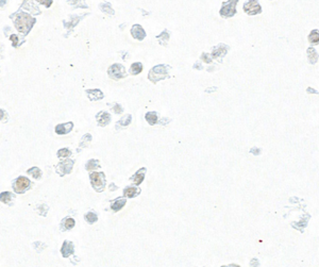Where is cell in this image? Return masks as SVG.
Returning a JSON list of instances; mask_svg holds the SVG:
<instances>
[{"label":"cell","mask_w":319,"mask_h":267,"mask_svg":"<svg viewBox=\"0 0 319 267\" xmlns=\"http://www.w3.org/2000/svg\"><path fill=\"white\" fill-rule=\"evenodd\" d=\"M11 197H12V194L9 192H4L2 194H0V201L4 202V203H8V202L11 200Z\"/></svg>","instance_id":"obj_16"},{"label":"cell","mask_w":319,"mask_h":267,"mask_svg":"<svg viewBox=\"0 0 319 267\" xmlns=\"http://www.w3.org/2000/svg\"><path fill=\"white\" fill-rule=\"evenodd\" d=\"M132 34H133V36L135 38H137V40H142V38H145V31L142 30V28L140 27V26L136 25V26H134L133 28H132Z\"/></svg>","instance_id":"obj_7"},{"label":"cell","mask_w":319,"mask_h":267,"mask_svg":"<svg viewBox=\"0 0 319 267\" xmlns=\"http://www.w3.org/2000/svg\"><path fill=\"white\" fill-rule=\"evenodd\" d=\"M235 4H236V0H231L229 3L224 4V6H223L222 9H221V11H220V14L223 16H226V17H228V16H232L233 14H234V12H235Z\"/></svg>","instance_id":"obj_2"},{"label":"cell","mask_w":319,"mask_h":267,"mask_svg":"<svg viewBox=\"0 0 319 267\" xmlns=\"http://www.w3.org/2000/svg\"><path fill=\"white\" fill-rule=\"evenodd\" d=\"M37 1L40 3H43V4H45L46 6H49L50 4H51V0H37Z\"/></svg>","instance_id":"obj_26"},{"label":"cell","mask_w":319,"mask_h":267,"mask_svg":"<svg viewBox=\"0 0 319 267\" xmlns=\"http://www.w3.org/2000/svg\"><path fill=\"white\" fill-rule=\"evenodd\" d=\"M135 195H136V188H135V187H128L127 190L124 191V196H126V197L132 198V197H134Z\"/></svg>","instance_id":"obj_17"},{"label":"cell","mask_w":319,"mask_h":267,"mask_svg":"<svg viewBox=\"0 0 319 267\" xmlns=\"http://www.w3.org/2000/svg\"><path fill=\"white\" fill-rule=\"evenodd\" d=\"M108 74H110V76H112L113 78H116V79H118V78H122L124 76V69L121 65L115 64V65H113L111 68H110Z\"/></svg>","instance_id":"obj_4"},{"label":"cell","mask_w":319,"mask_h":267,"mask_svg":"<svg viewBox=\"0 0 319 267\" xmlns=\"http://www.w3.org/2000/svg\"><path fill=\"white\" fill-rule=\"evenodd\" d=\"M29 174L31 175V176H33V177H34L35 179H38V178L40 177V170L37 167H34V168H31V169H29Z\"/></svg>","instance_id":"obj_19"},{"label":"cell","mask_w":319,"mask_h":267,"mask_svg":"<svg viewBox=\"0 0 319 267\" xmlns=\"http://www.w3.org/2000/svg\"><path fill=\"white\" fill-rule=\"evenodd\" d=\"M92 179V184L94 187H101L103 186V175L99 172H93L90 175Z\"/></svg>","instance_id":"obj_6"},{"label":"cell","mask_w":319,"mask_h":267,"mask_svg":"<svg viewBox=\"0 0 319 267\" xmlns=\"http://www.w3.org/2000/svg\"><path fill=\"white\" fill-rule=\"evenodd\" d=\"M35 19L30 17L29 15H26L24 13H19L17 15V18L15 20V25L16 28L19 32H22V33H27V32L31 29L32 25L34 24Z\"/></svg>","instance_id":"obj_1"},{"label":"cell","mask_w":319,"mask_h":267,"mask_svg":"<svg viewBox=\"0 0 319 267\" xmlns=\"http://www.w3.org/2000/svg\"><path fill=\"white\" fill-rule=\"evenodd\" d=\"M150 75H153V76L158 75V79H161V78H164L163 76L166 75V69L164 68V66H156V67H154V68L150 72Z\"/></svg>","instance_id":"obj_9"},{"label":"cell","mask_w":319,"mask_h":267,"mask_svg":"<svg viewBox=\"0 0 319 267\" xmlns=\"http://www.w3.org/2000/svg\"><path fill=\"white\" fill-rule=\"evenodd\" d=\"M142 66L140 63H135V64H133V65L131 66V72H132L133 75L140 74V72H142Z\"/></svg>","instance_id":"obj_15"},{"label":"cell","mask_w":319,"mask_h":267,"mask_svg":"<svg viewBox=\"0 0 319 267\" xmlns=\"http://www.w3.org/2000/svg\"><path fill=\"white\" fill-rule=\"evenodd\" d=\"M126 204V199H120V200H116V201L112 204V209L114 210V211H118V210H120L124 205Z\"/></svg>","instance_id":"obj_14"},{"label":"cell","mask_w":319,"mask_h":267,"mask_svg":"<svg viewBox=\"0 0 319 267\" xmlns=\"http://www.w3.org/2000/svg\"><path fill=\"white\" fill-rule=\"evenodd\" d=\"M69 154H70V151H69L68 149H61V150H59V152H58V155L61 156V158L68 156Z\"/></svg>","instance_id":"obj_23"},{"label":"cell","mask_w":319,"mask_h":267,"mask_svg":"<svg viewBox=\"0 0 319 267\" xmlns=\"http://www.w3.org/2000/svg\"><path fill=\"white\" fill-rule=\"evenodd\" d=\"M62 254L64 255V257H68L69 254H71L72 253V251H74V248H72V245H71L70 243H67L65 242L64 243V245H63L62 247Z\"/></svg>","instance_id":"obj_10"},{"label":"cell","mask_w":319,"mask_h":267,"mask_svg":"<svg viewBox=\"0 0 319 267\" xmlns=\"http://www.w3.org/2000/svg\"><path fill=\"white\" fill-rule=\"evenodd\" d=\"M98 117H101V119L98 118V120H99V124H102V126H106L108 122V120H110V115L108 113H100L98 115Z\"/></svg>","instance_id":"obj_13"},{"label":"cell","mask_w":319,"mask_h":267,"mask_svg":"<svg viewBox=\"0 0 319 267\" xmlns=\"http://www.w3.org/2000/svg\"><path fill=\"white\" fill-rule=\"evenodd\" d=\"M86 220L88 221V223H95V221H97V216L95 213H88V214L86 215Z\"/></svg>","instance_id":"obj_20"},{"label":"cell","mask_w":319,"mask_h":267,"mask_svg":"<svg viewBox=\"0 0 319 267\" xmlns=\"http://www.w3.org/2000/svg\"><path fill=\"white\" fill-rule=\"evenodd\" d=\"M244 9L247 13L249 14H256V13L261 12V8L259 6V3L255 1V0H251L249 2H247L244 6Z\"/></svg>","instance_id":"obj_3"},{"label":"cell","mask_w":319,"mask_h":267,"mask_svg":"<svg viewBox=\"0 0 319 267\" xmlns=\"http://www.w3.org/2000/svg\"><path fill=\"white\" fill-rule=\"evenodd\" d=\"M71 128H72V124H71V122H69V124H59V126H56V132L58 134H65L71 130Z\"/></svg>","instance_id":"obj_8"},{"label":"cell","mask_w":319,"mask_h":267,"mask_svg":"<svg viewBox=\"0 0 319 267\" xmlns=\"http://www.w3.org/2000/svg\"><path fill=\"white\" fill-rule=\"evenodd\" d=\"M145 171H146L145 168H142V169H140V170L138 171V172H137V174L135 175V176H134L133 181L137 184V185H138V184H140L142 182V181H144V178H145V175H144V172H145Z\"/></svg>","instance_id":"obj_11"},{"label":"cell","mask_w":319,"mask_h":267,"mask_svg":"<svg viewBox=\"0 0 319 267\" xmlns=\"http://www.w3.org/2000/svg\"><path fill=\"white\" fill-rule=\"evenodd\" d=\"M318 32L317 31H313L310 34V38H309V40H310L312 44H317L318 43Z\"/></svg>","instance_id":"obj_18"},{"label":"cell","mask_w":319,"mask_h":267,"mask_svg":"<svg viewBox=\"0 0 319 267\" xmlns=\"http://www.w3.org/2000/svg\"><path fill=\"white\" fill-rule=\"evenodd\" d=\"M115 110H116V111H115V112H116V113H119V112H121V108H120V106H119V108H118V106H116V108H115Z\"/></svg>","instance_id":"obj_28"},{"label":"cell","mask_w":319,"mask_h":267,"mask_svg":"<svg viewBox=\"0 0 319 267\" xmlns=\"http://www.w3.org/2000/svg\"><path fill=\"white\" fill-rule=\"evenodd\" d=\"M146 119H147V121H148L150 124H154L156 121H158V117H156V113H153V112H149L147 113V115H146Z\"/></svg>","instance_id":"obj_12"},{"label":"cell","mask_w":319,"mask_h":267,"mask_svg":"<svg viewBox=\"0 0 319 267\" xmlns=\"http://www.w3.org/2000/svg\"><path fill=\"white\" fill-rule=\"evenodd\" d=\"M122 119H124V120H121L120 122H119V124H124V126H127V124H130L131 116H130V115H129V116H126V117L122 118Z\"/></svg>","instance_id":"obj_25"},{"label":"cell","mask_w":319,"mask_h":267,"mask_svg":"<svg viewBox=\"0 0 319 267\" xmlns=\"http://www.w3.org/2000/svg\"><path fill=\"white\" fill-rule=\"evenodd\" d=\"M11 40H13V44H14V45H16L17 42H18V40H17V38H16V35H12V36H11Z\"/></svg>","instance_id":"obj_27"},{"label":"cell","mask_w":319,"mask_h":267,"mask_svg":"<svg viewBox=\"0 0 319 267\" xmlns=\"http://www.w3.org/2000/svg\"><path fill=\"white\" fill-rule=\"evenodd\" d=\"M74 220L72 218H68L65 223L66 229H71V228H74Z\"/></svg>","instance_id":"obj_24"},{"label":"cell","mask_w":319,"mask_h":267,"mask_svg":"<svg viewBox=\"0 0 319 267\" xmlns=\"http://www.w3.org/2000/svg\"><path fill=\"white\" fill-rule=\"evenodd\" d=\"M3 117V111L2 110H0V119Z\"/></svg>","instance_id":"obj_29"},{"label":"cell","mask_w":319,"mask_h":267,"mask_svg":"<svg viewBox=\"0 0 319 267\" xmlns=\"http://www.w3.org/2000/svg\"><path fill=\"white\" fill-rule=\"evenodd\" d=\"M30 184V181L27 179V178L20 177L17 179L15 184V191L17 193H22L25 190H27Z\"/></svg>","instance_id":"obj_5"},{"label":"cell","mask_w":319,"mask_h":267,"mask_svg":"<svg viewBox=\"0 0 319 267\" xmlns=\"http://www.w3.org/2000/svg\"><path fill=\"white\" fill-rule=\"evenodd\" d=\"M98 167V162L97 161H94V160H92V161L88 162V165H87V169L88 170H92V169H95V168Z\"/></svg>","instance_id":"obj_21"},{"label":"cell","mask_w":319,"mask_h":267,"mask_svg":"<svg viewBox=\"0 0 319 267\" xmlns=\"http://www.w3.org/2000/svg\"><path fill=\"white\" fill-rule=\"evenodd\" d=\"M68 162L69 161H65V162H63L62 164L59 165V167H64V170H65L64 172H69L70 169H71V167H72V166H69L68 167Z\"/></svg>","instance_id":"obj_22"}]
</instances>
